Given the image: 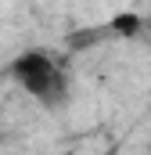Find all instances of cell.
Segmentation results:
<instances>
[{"label": "cell", "mask_w": 151, "mask_h": 155, "mask_svg": "<svg viewBox=\"0 0 151 155\" xmlns=\"http://www.w3.org/2000/svg\"><path fill=\"white\" fill-rule=\"evenodd\" d=\"M148 22H151V7H148Z\"/></svg>", "instance_id": "obj_3"}, {"label": "cell", "mask_w": 151, "mask_h": 155, "mask_svg": "<svg viewBox=\"0 0 151 155\" xmlns=\"http://www.w3.org/2000/svg\"><path fill=\"white\" fill-rule=\"evenodd\" d=\"M14 83L43 108H61L69 101V72L50 51H22L11 61Z\"/></svg>", "instance_id": "obj_1"}, {"label": "cell", "mask_w": 151, "mask_h": 155, "mask_svg": "<svg viewBox=\"0 0 151 155\" xmlns=\"http://www.w3.org/2000/svg\"><path fill=\"white\" fill-rule=\"evenodd\" d=\"M148 152H151V141H148Z\"/></svg>", "instance_id": "obj_4"}, {"label": "cell", "mask_w": 151, "mask_h": 155, "mask_svg": "<svg viewBox=\"0 0 151 155\" xmlns=\"http://www.w3.org/2000/svg\"><path fill=\"white\" fill-rule=\"evenodd\" d=\"M112 25H115V33H122V36H130V33H137V29L144 25V18H140V15H119V18H115Z\"/></svg>", "instance_id": "obj_2"}]
</instances>
